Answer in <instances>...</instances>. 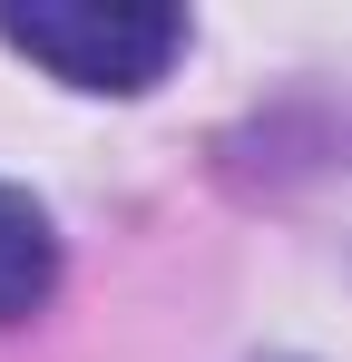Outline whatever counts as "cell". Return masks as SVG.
Masks as SVG:
<instances>
[{
    "label": "cell",
    "mask_w": 352,
    "mask_h": 362,
    "mask_svg": "<svg viewBox=\"0 0 352 362\" xmlns=\"http://www.w3.org/2000/svg\"><path fill=\"white\" fill-rule=\"evenodd\" d=\"M59 284V245H49V216L20 196V186H0V323H30Z\"/></svg>",
    "instance_id": "2"
},
{
    "label": "cell",
    "mask_w": 352,
    "mask_h": 362,
    "mask_svg": "<svg viewBox=\"0 0 352 362\" xmlns=\"http://www.w3.org/2000/svg\"><path fill=\"white\" fill-rule=\"evenodd\" d=\"M0 40L20 59H40L49 78L88 88V98H137L186 49V10H157V0H30V10H0Z\"/></svg>",
    "instance_id": "1"
}]
</instances>
